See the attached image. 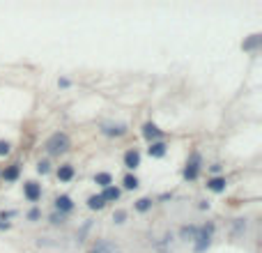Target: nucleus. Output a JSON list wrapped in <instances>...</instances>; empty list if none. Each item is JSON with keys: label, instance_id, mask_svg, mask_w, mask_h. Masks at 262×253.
Instances as JSON below:
<instances>
[{"label": "nucleus", "instance_id": "nucleus-4", "mask_svg": "<svg viewBox=\"0 0 262 253\" xmlns=\"http://www.w3.org/2000/svg\"><path fill=\"white\" fill-rule=\"evenodd\" d=\"M23 194H25V198L30 202H37L39 198H42V186H39L37 182H25V184H23Z\"/></svg>", "mask_w": 262, "mask_h": 253}, {"label": "nucleus", "instance_id": "nucleus-22", "mask_svg": "<svg viewBox=\"0 0 262 253\" xmlns=\"http://www.w3.org/2000/svg\"><path fill=\"white\" fill-rule=\"evenodd\" d=\"M12 152V145L7 141H0V156H7Z\"/></svg>", "mask_w": 262, "mask_h": 253}, {"label": "nucleus", "instance_id": "nucleus-20", "mask_svg": "<svg viewBox=\"0 0 262 253\" xmlns=\"http://www.w3.org/2000/svg\"><path fill=\"white\" fill-rule=\"evenodd\" d=\"M195 235H198V228H193V226H189V228H182V237L195 239Z\"/></svg>", "mask_w": 262, "mask_h": 253}, {"label": "nucleus", "instance_id": "nucleus-18", "mask_svg": "<svg viewBox=\"0 0 262 253\" xmlns=\"http://www.w3.org/2000/svg\"><path fill=\"white\" fill-rule=\"evenodd\" d=\"M124 189H129V191L138 189V177H136V175H127V177H124Z\"/></svg>", "mask_w": 262, "mask_h": 253}, {"label": "nucleus", "instance_id": "nucleus-2", "mask_svg": "<svg viewBox=\"0 0 262 253\" xmlns=\"http://www.w3.org/2000/svg\"><path fill=\"white\" fill-rule=\"evenodd\" d=\"M212 230H214V226H205V228H200L198 230V235H195V253H202V251H207V246H210L212 242Z\"/></svg>", "mask_w": 262, "mask_h": 253}, {"label": "nucleus", "instance_id": "nucleus-23", "mask_svg": "<svg viewBox=\"0 0 262 253\" xmlns=\"http://www.w3.org/2000/svg\"><path fill=\"white\" fill-rule=\"evenodd\" d=\"M48 171H51V166H48V161H39V164H37V173H39V175H46Z\"/></svg>", "mask_w": 262, "mask_h": 253}, {"label": "nucleus", "instance_id": "nucleus-17", "mask_svg": "<svg viewBox=\"0 0 262 253\" xmlns=\"http://www.w3.org/2000/svg\"><path fill=\"white\" fill-rule=\"evenodd\" d=\"M258 44H260V35H251V39L241 46H244V51H253V49H258Z\"/></svg>", "mask_w": 262, "mask_h": 253}, {"label": "nucleus", "instance_id": "nucleus-13", "mask_svg": "<svg viewBox=\"0 0 262 253\" xmlns=\"http://www.w3.org/2000/svg\"><path fill=\"white\" fill-rule=\"evenodd\" d=\"M71 177H74V166L71 164H65L58 168V179H60V182H69Z\"/></svg>", "mask_w": 262, "mask_h": 253}, {"label": "nucleus", "instance_id": "nucleus-3", "mask_svg": "<svg viewBox=\"0 0 262 253\" xmlns=\"http://www.w3.org/2000/svg\"><path fill=\"white\" fill-rule=\"evenodd\" d=\"M198 175H200V154L193 152L191 159L187 161V168H184V179H187V182H193V179H198Z\"/></svg>", "mask_w": 262, "mask_h": 253}, {"label": "nucleus", "instance_id": "nucleus-24", "mask_svg": "<svg viewBox=\"0 0 262 253\" xmlns=\"http://www.w3.org/2000/svg\"><path fill=\"white\" fill-rule=\"evenodd\" d=\"M39 216H42V212H39V209H37V207H32V209H30V212H28V219H30V221H37Z\"/></svg>", "mask_w": 262, "mask_h": 253}, {"label": "nucleus", "instance_id": "nucleus-12", "mask_svg": "<svg viewBox=\"0 0 262 253\" xmlns=\"http://www.w3.org/2000/svg\"><path fill=\"white\" fill-rule=\"evenodd\" d=\"M19 173H21L19 164H12L9 168L2 171V179H5V182H16V179H19Z\"/></svg>", "mask_w": 262, "mask_h": 253}, {"label": "nucleus", "instance_id": "nucleus-5", "mask_svg": "<svg viewBox=\"0 0 262 253\" xmlns=\"http://www.w3.org/2000/svg\"><path fill=\"white\" fill-rule=\"evenodd\" d=\"M143 136H145V141H150V143H157L159 138H161V129H159L154 122H145L143 125Z\"/></svg>", "mask_w": 262, "mask_h": 253}, {"label": "nucleus", "instance_id": "nucleus-1", "mask_svg": "<svg viewBox=\"0 0 262 253\" xmlns=\"http://www.w3.org/2000/svg\"><path fill=\"white\" fill-rule=\"evenodd\" d=\"M69 136L62 134V131H58V134H53L48 141H46V152L48 154H65V152H69Z\"/></svg>", "mask_w": 262, "mask_h": 253}, {"label": "nucleus", "instance_id": "nucleus-9", "mask_svg": "<svg viewBox=\"0 0 262 253\" xmlns=\"http://www.w3.org/2000/svg\"><path fill=\"white\" fill-rule=\"evenodd\" d=\"M104 136H124L127 134V125H104L101 126Z\"/></svg>", "mask_w": 262, "mask_h": 253}, {"label": "nucleus", "instance_id": "nucleus-14", "mask_svg": "<svg viewBox=\"0 0 262 253\" xmlns=\"http://www.w3.org/2000/svg\"><path fill=\"white\" fill-rule=\"evenodd\" d=\"M101 198H104V202H113L120 198V189L118 186H106L104 194H101Z\"/></svg>", "mask_w": 262, "mask_h": 253}, {"label": "nucleus", "instance_id": "nucleus-8", "mask_svg": "<svg viewBox=\"0 0 262 253\" xmlns=\"http://www.w3.org/2000/svg\"><path fill=\"white\" fill-rule=\"evenodd\" d=\"M124 166H127L129 171H134L141 166V152L138 150H129L127 154H124Z\"/></svg>", "mask_w": 262, "mask_h": 253}, {"label": "nucleus", "instance_id": "nucleus-16", "mask_svg": "<svg viewBox=\"0 0 262 253\" xmlns=\"http://www.w3.org/2000/svg\"><path fill=\"white\" fill-rule=\"evenodd\" d=\"M88 207H90V209H104L106 202H104V198H101V196H90V198H88Z\"/></svg>", "mask_w": 262, "mask_h": 253}, {"label": "nucleus", "instance_id": "nucleus-15", "mask_svg": "<svg viewBox=\"0 0 262 253\" xmlns=\"http://www.w3.org/2000/svg\"><path fill=\"white\" fill-rule=\"evenodd\" d=\"M95 182H97L99 186H113V175L111 173H97V175H95Z\"/></svg>", "mask_w": 262, "mask_h": 253}, {"label": "nucleus", "instance_id": "nucleus-6", "mask_svg": "<svg viewBox=\"0 0 262 253\" xmlns=\"http://www.w3.org/2000/svg\"><path fill=\"white\" fill-rule=\"evenodd\" d=\"M55 209H58L60 214H69V212L74 209V201H71L69 196H58V198H55Z\"/></svg>", "mask_w": 262, "mask_h": 253}, {"label": "nucleus", "instance_id": "nucleus-10", "mask_svg": "<svg viewBox=\"0 0 262 253\" xmlns=\"http://www.w3.org/2000/svg\"><path fill=\"white\" fill-rule=\"evenodd\" d=\"M90 253H120L118 246L111 244V242H97V244L90 249Z\"/></svg>", "mask_w": 262, "mask_h": 253}, {"label": "nucleus", "instance_id": "nucleus-19", "mask_svg": "<svg viewBox=\"0 0 262 253\" xmlns=\"http://www.w3.org/2000/svg\"><path fill=\"white\" fill-rule=\"evenodd\" d=\"M150 207H152L150 198H141V201H136V209H138V212H147Z\"/></svg>", "mask_w": 262, "mask_h": 253}, {"label": "nucleus", "instance_id": "nucleus-21", "mask_svg": "<svg viewBox=\"0 0 262 253\" xmlns=\"http://www.w3.org/2000/svg\"><path fill=\"white\" fill-rule=\"evenodd\" d=\"M124 219H127V212H124V209H118V212L113 214V221H115V224H124Z\"/></svg>", "mask_w": 262, "mask_h": 253}, {"label": "nucleus", "instance_id": "nucleus-7", "mask_svg": "<svg viewBox=\"0 0 262 253\" xmlns=\"http://www.w3.org/2000/svg\"><path fill=\"white\" fill-rule=\"evenodd\" d=\"M166 152H168V145H166L164 141L150 143V148H147V154H150L152 159H161V156H166Z\"/></svg>", "mask_w": 262, "mask_h": 253}, {"label": "nucleus", "instance_id": "nucleus-26", "mask_svg": "<svg viewBox=\"0 0 262 253\" xmlns=\"http://www.w3.org/2000/svg\"><path fill=\"white\" fill-rule=\"evenodd\" d=\"M7 228H9V221L7 224H5V221H0V230H7Z\"/></svg>", "mask_w": 262, "mask_h": 253}, {"label": "nucleus", "instance_id": "nucleus-25", "mask_svg": "<svg viewBox=\"0 0 262 253\" xmlns=\"http://www.w3.org/2000/svg\"><path fill=\"white\" fill-rule=\"evenodd\" d=\"M51 221H53V224H62V214H53Z\"/></svg>", "mask_w": 262, "mask_h": 253}, {"label": "nucleus", "instance_id": "nucleus-11", "mask_svg": "<svg viewBox=\"0 0 262 253\" xmlns=\"http://www.w3.org/2000/svg\"><path fill=\"white\" fill-rule=\"evenodd\" d=\"M225 186H228V179H225V177H212L210 182H207V189H210V191H214V194L225 191Z\"/></svg>", "mask_w": 262, "mask_h": 253}]
</instances>
